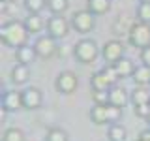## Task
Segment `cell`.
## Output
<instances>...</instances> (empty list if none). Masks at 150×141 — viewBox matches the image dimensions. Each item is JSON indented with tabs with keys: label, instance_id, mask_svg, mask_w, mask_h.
Wrapping results in <instances>:
<instances>
[{
	"label": "cell",
	"instance_id": "1",
	"mask_svg": "<svg viewBox=\"0 0 150 141\" xmlns=\"http://www.w3.org/2000/svg\"><path fill=\"white\" fill-rule=\"evenodd\" d=\"M28 28L25 25V21H8L4 23L2 28H0V38H2V43L6 47H11V49H19V47L28 43Z\"/></svg>",
	"mask_w": 150,
	"mask_h": 141
},
{
	"label": "cell",
	"instance_id": "5",
	"mask_svg": "<svg viewBox=\"0 0 150 141\" xmlns=\"http://www.w3.org/2000/svg\"><path fill=\"white\" fill-rule=\"evenodd\" d=\"M69 26H71V23L68 21L66 17L62 15H53L47 19V34H49L51 38H54L56 41L58 40H64L66 36L69 34Z\"/></svg>",
	"mask_w": 150,
	"mask_h": 141
},
{
	"label": "cell",
	"instance_id": "12",
	"mask_svg": "<svg viewBox=\"0 0 150 141\" xmlns=\"http://www.w3.org/2000/svg\"><path fill=\"white\" fill-rule=\"evenodd\" d=\"M38 58V53H36V49H34V45H23V47H19V49H15V60H17V64H32L34 60Z\"/></svg>",
	"mask_w": 150,
	"mask_h": 141
},
{
	"label": "cell",
	"instance_id": "10",
	"mask_svg": "<svg viewBox=\"0 0 150 141\" xmlns=\"http://www.w3.org/2000/svg\"><path fill=\"white\" fill-rule=\"evenodd\" d=\"M2 109L4 111H19L23 109V96L21 90H6L2 94Z\"/></svg>",
	"mask_w": 150,
	"mask_h": 141
},
{
	"label": "cell",
	"instance_id": "4",
	"mask_svg": "<svg viewBox=\"0 0 150 141\" xmlns=\"http://www.w3.org/2000/svg\"><path fill=\"white\" fill-rule=\"evenodd\" d=\"M71 28L79 34H86V32H92L94 26H96V15H92L86 8L79 9L71 15Z\"/></svg>",
	"mask_w": 150,
	"mask_h": 141
},
{
	"label": "cell",
	"instance_id": "13",
	"mask_svg": "<svg viewBox=\"0 0 150 141\" xmlns=\"http://www.w3.org/2000/svg\"><path fill=\"white\" fill-rule=\"evenodd\" d=\"M9 79H11V83L15 85H25L28 79H30V68L25 64H17L11 68V72H9Z\"/></svg>",
	"mask_w": 150,
	"mask_h": 141
},
{
	"label": "cell",
	"instance_id": "28",
	"mask_svg": "<svg viewBox=\"0 0 150 141\" xmlns=\"http://www.w3.org/2000/svg\"><path fill=\"white\" fill-rule=\"evenodd\" d=\"M107 117H109V124H116L120 119H122V107H116V105H107Z\"/></svg>",
	"mask_w": 150,
	"mask_h": 141
},
{
	"label": "cell",
	"instance_id": "26",
	"mask_svg": "<svg viewBox=\"0 0 150 141\" xmlns=\"http://www.w3.org/2000/svg\"><path fill=\"white\" fill-rule=\"evenodd\" d=\"M137 21H143V23H150V4L148 2H141L137 6Z\"/></svg>",
	"mask_w": 150,
	"mask_h": 141
},
{
	"label": "cell",
	"instance_id": "23",
	"mask_svg": "<svg viewBox=\"0 0 150 141\" xmlns=\"http://www.w3.org/2000/svg\"><path fill=\"white\" fill-rule=\"evenodd\" d=\"M45 141H69V135L64 128L53 126V128L45 134Z\"/></svg>",
	"mask_w": 150,
	"mask_h": 141
},
{
	"label": "cell",
	"instance_id": "24",
	"mask_svg": "<svg viewBox=\"0 0 150 141\" xmlns=\"http://www.w3.org/2000/svg\"><path fill=\"white\" fill-rule=\"evenodd\" d=\"M68 0H47V9H49L53 15H62L68 9Z\"/></svg>",
	"mask_w": 150,
	"mask_h": 141
},
{
	"label": "cell",
	"instance_id": "6",
	"mask_svg": "<svg viewBox=\"0 0 150 141\" xmlns=\"http://www.w3.org/2000/svg\"><path fill=\"white\" fill-rule=\"evenodd\" d=\"M54 87L60 94H73V92H77V88H79V77L71 70H64V72H60L56 75Z\"/></svg>",
	"mask_w": 150,
	"mask_h": 141
},
{
	"label": "cell",
	"instance_id": "7",
	"mask_svg": "<svg viewBox=\"0 0 150 141\" xmlns=\"http://www.w3.org/2000/svg\"><path fill=\"white\" fill-rule=\"evenodd\" d=\"M34 49L38 53V58H51L58 53V45H56V40L51 38L49 34H43V36H38L36 41H34Z\"/></svg>",
	"mask_w": 150,
	"mask_h": 141
},
{
	"label": "cell",
	"instance_id": "2",
	"mask_svg": "<svg viewBox=\"0 0 150 141\" xmlns=\"http://www.w3.org/2000/svg\"><path fill=\"white\" fill-rule=\"evenodd\" d=\"M73 56L81 64H94L100 56V47L92 38H83L73 45Z\"/></svg>",
	"mask_w": 150,
	"mask_h": 141
},
{
	"label": "cell",
	"instance_id": "30",
	"mask_svg": "<svg viewBox=\"0 0 150 141\" xmlns=\"http://www.w3.org/2000/svg\"><path fill=\"white\" fill-rule=\"evenodd\" d=\"M135 115L139 117V119H144L146 120L150 117V103H141V105H135Z\"/></svg>",
	"mask_w": 150,
	"mask_h": 141
},
{
	"label": "cell",
	"instance_id": "15",
	"mask_svg": "<svg viewBox=\"0 0 150 141\" xmlns=\"http://www.w3.org/2000/svg\"><path fill=\"white\" fill-rule=\"evenodd\" d=\"M90 88L92 90H111L112 85H111L109 79L105 77V73H103L101 70H98V72H94L92 77H90Z\"/></svg>",
	"mask_w": 150,
	"mask_h": 141
},
{
	"label": "cell",
	"instance_id": "31",
	"mask_svg": "<svg viewBox=\"0 0 150 141\" xmlns=\"http://www.w3.org/2000/svg\"><path fill=\"white\" fill-rule=\"evenodd\" d=\"M139 56H141V62L150 68V45L144 47V49H141V55Z\"/></svg>",
	"mask_w": 150,
	"mask_h": 141
},
{
	"label": "cell",
	"instance_id": "36",
	"mask_svg": "<svg viewBox=\"0 0 150 141\" xmlns=\"http://www.w3.org/2000/svg\"><path fill=\"white\" fill-rule=\"evenodd\" d=\"M141 2H148V4H150V0H141Z\"/></svg>",
	"mask_w": 150,
	"mask_h": 141
},
{
	"label": "cell",
	"instance_id": "29",
	"mask_svg": "<svg viewBox=\"0 0 150 141\" xmlns=\"http://www.w3.org/2000/svg\"><path fill=\"white\" fill-rule=\"evenodd\" d=\"M101 72L105 73V77L109 79L111 85L115 87V85H116V79H118V73H116L115 66H112V64H107V66H103V68H101Z\"/></svg>",
	"mask_w": 150,
	"mask_h": 141
},
{
	"label": "cell",
	"instance_id": "8",
	"mask_svg": "<svg viewBox=\"0 0 150 141\" xmlns=\"http://www.w3.org/2000/svg\"><path fill=\"white\" fill-rule=\"evenodd\" d=\"M124 51H126V47L120 40H109L101 47V56L105 58L107 64H115L120 58H124Z\"/></svg>",
	"mask_w": 150,
	"mask_h": 141
},
{
	"label": "cell",
	"instance_id": "18",
	"mask_svg": "<svg viewBox=\"0 0 150 141\" xmlns=\"http://www.w3.org/2000/svg\"><path fill=\"white\" fill-rule=\"evenodd\" d=\"M86 9L92 15H105L111 9V0H86Z\"/></svg>",
	"mask_w": 150,
	"mask_h": 141
},
{
	"label": "cell",
	"instance_id": "19",
	"mask_svg": "<svg viewBox=\"0 0 150 141\" xmlns=\"http://www.w3.org/2000/svg\"><path fill=\"white\" fill-rule=\"evenodd\" d=\"M131 79H133V83L137 87H150V68L144 64L137 66L133 75H131Z\"/></svg>",
	"mask_w": 150,
	"mask_h": 141
},
{
	"label": "cell",
	"instance_id": "20",
	"mask_svg": "<svg viewBox=\"0 0 150 141\" xmlns=\"http://www.w3.org/2000/svg\"><path fill=\"white\" fill-rule=\"evenodd\" d=\"M129 100L133 105H141V103L150 102V87H135L129 94Z\"/></svg>",
	"mask_w": 150,
	"mask_h": 141
},
{
	"label": "cell",
	"instance_id": "22",
	"mask_svg": "<svg viewBox=\"0 0 150 141\" xmlns=\"http://www.w3.org/2000/svg\"><path fill=\"white\" fill-rule=\"evenodd\" d=\"M26 135L25 132L21 128H15V126H11V128H6L2 134V141H25Z\"/></svg>",
	"mask_w": 150,
	"mask_h": 141
},
{
	"label": "cell",
	"instance_id": "37",
	"mask_svg": "<svg viewBox=\"0 0 150 141\" xmlns=\"http://www.w3.org/2000/svg\"><path fill=\"white\" fill-rule=\"evenodd\" d=\"M148 103H150V102H148Z\"/></svg>",
	"mask_w": 150,
	"mask_h": 141
},
{
	"label": "cell",
	"instance_id": "14",
	"mask_svg": "<svg viewBox=\"0 0 150 141\" xmlns=\"http://www.w3.org/2000/svg\"><path fill=\"white\" fill-rule=\"evenodd\" d=\"M90 120L96 126H105L109 124V117H107V105H92L90 113H88Z\"/></svg>",
	"mask_w": 150,
	"mask_h": 141
},
{
	"label": "cell",
	"instance_id": "21",
	"mask_svg": "<svg viewBox=\"0 0 150 141\" xmlns=\"http://www.w3.org/2000/svg\"><path fill=\"white\" fill-rule=\"evenodd\" d=\"M107 137H109V141H126V137H128V132H126V128L122 124H109V130H107Z\"/></svg>",
	"mask_w": 150,
	"mask_h": 141
},
{
	"label": "cell",
	"instance_id": "11",
	"mask_svg": "<svg viewBox=\"0 0 150 141\" xmlns=\"http://www.w3.org/2000/svg\"><path fill=\"white\" fill-rule=\"evenodd\" d=\"M129 102L131 100H129V94H128L126 88L112 87L111 90H109V103H111V105H116V107H122V109H124Z\"/></svg>",
	"mask_w": 150,
	"mask_h": 141
},
{
	"label": "cell",
	"instance_id": "17",
	"mask_svg": "<svg viewBox=\"0 0 150 141\" xmlns=\"http://www.w3.org/2000/svg\"><path fill=\"white\" fill-rule=\"evenodd\" d=\"M25 25H26L30 34H40L43 28H47V23L41 19L40 13H30V15L25 19Z\"/></svg>",
	"mask_w": 150,
	"mask_h": 141
},
{
	"label": "cell",
	"instance_id": "25",
	"mask_svg": "<svg viewBox=\"0 0 150 141\" xmlns=\"http://www.w3.org/2000/svg\"><path fill=\"white\" fill-rule=\"evenodd\" d=\"M25 8L30 13H40L43 8H47V0H25Z\"/></svg>",
	"mask_w": 150,
	"mask_h": 141
},
{
	"label": "cell",
	"instance_id": "32",
	"mask_svg": "<svg viewBox=\"0 0 150 141\" xmlns=\"http://www.w3.org/2000/svg\"><path fill=\"white\" fill-rule=\"evenodd\" d=\"M137 141H150V128L148 130H143V132H141V134H139V139Z\"/></svg>",
	"mask_w": 150,
	"mask_h": 141
},
{
	"label": "cell",
	"instance_id": "27",
	"mask_svg": "<svg viewBox=\"0 0 150 141\" xmlns=\"http://www.w3.org/2000/svg\"><path fill=\"white\" fill-rule=\"evenodd\" d=\"M94 105H109V90H92Z\"/></svg>",
	"mask_w": 150,
	"mask_h": 141
},
{
	"label": "cell",
	"instance_id": "16",
	"mask_svg": "<svg viewBox=\"0 0 150 141\" xmlns=\"http://www.w3.org/2000/svg\"><path fill=\"white\" fill-rule=\"evenodd\" d=\"M115 66V70H116V73H118V79H126V77H129V75H133V72H135V66L133 62H131V58H120L118 62H115L112 64Z\"/></svg>",
	"mask_w": 150,
	"mask_h": 141
},
{
	"label": "cell",
	"instance_id": "9",
	"mask_svg": "<svg viewBox=\"0 0 150 141\" xmlns=\"http://www.w3.org/2000/svg\"><path fill=\"white\" fill-rule=\"evenodd\" d=\"M21 96H23V109L34 111L40 109L43 103V92L38 87H26L25 90H21Z\"/></svg>",
	"mask_w": 150,
	"mask_h": 141
},
{
	"label": "cell",
	"instance_id": "3",
	"mask_svg": "<svg viewBox=\"0 0 150 141\" xmlns=\"http://www.w3.org/2000/svg\"><path fill=\"white\" fill-rule=\"evenodd\" d=\"M128 41L131 47L137 49H144L150 45V23H143V21H135L133 26L129 28L128 34Z\"/></svg>",
	"mask_w": 150,
	"mask_h": 141
},
{
	"label": "cell",
	"instance_id": "34",
	"mask_svg": "<svg viewBox=\"0 0 150 141\" xmlns=\"http://www.w3.org/2000/svg\"><path fill=\"white\" fill-rule=\"evenodd\" d=\"M13 2H15V0H2V4H6V6L8 4H13Z\"/></svg>",
	"mask_w": 150,
	"mask_h": 141
},
{
	"label": "cell",
	"instance_id": "35",
	"mask_svg": "<svg viewBox=\"0 0 150 141\" xmlns=\"http://www.w3.org/2000/svg\"><path fill=\"white\" fill-rule=\"evenodd\" d=\"M146 122H148V126H150V117H148V119H146Z\"/></svg>",
	"mask_w": 150,
	"mask_h": 141
},
{
	"label": "cell",
	"instance_id": "33",
	"mask_svg": "<svg viewBox=\"0 0 150 141\" xmlns=\"http://www.w3.org/2000/svg\"><path fill=\"white\" fill-rule=\"evenodd\" d=\"M66 53H68V49H66V47H58V53H56V55H66Z\"/></svg>",
	"mask_w": 150,
	"mask_h": 141
}]
</instances>
